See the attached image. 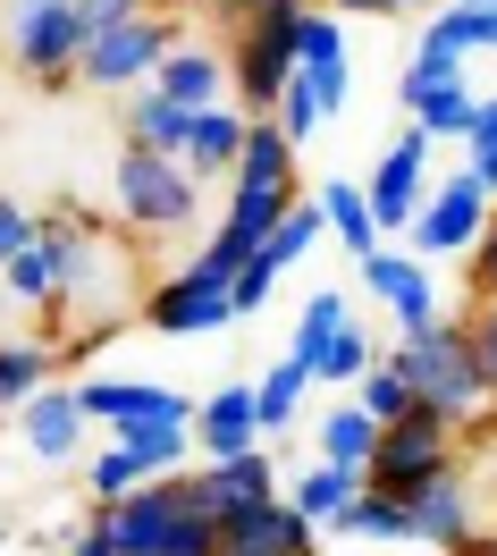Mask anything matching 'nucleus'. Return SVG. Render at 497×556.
Wrapping results in <instances>:
<instances>
[{
  "instance_id": "obj_29",
  "label": "nucleus",
  "mask_w": 497,
  "mask_h": 556,
  "mask_svg": "<svg viewBox=\"0 0 497 556\" xmlns=\"http://www.w3.org/2000/svg\"><path fill=\"white\" fill-rule=\"evenodd\" d=\"M371 447H380V421L362 414V405H329V414H320V464L371 472Z\"/></svg>"
},
{
  "instance_id": "obj_3",
  "label": "nucleus",
  "mask_w": 497,
  "mask_h": 556,
  "mask_svg": "<svg viewBox=\"0 0 497 556\" xmlns=\"http://www.w3.org/2000/svg\"><path fill=\"white\" fill-rule=\"evenodd\" d=\"M85 9L76 0H0V60L26 76V85H76V60H85Z\"/></svg>"
},
{
  "instance_id": "obj_37",
  "label": "nucleus",
  "mask_w": 497,
  "mask_h": 556,
  "mask_svg": "<svg viewBox=\"0 0 497 556\" xmlns=\"http://www.w3.org/2000/svg\"><path fill=\"white\" fill-rule=\"evenodd\" d=\"M270 118H279V127H286V143H295V152H304V143H313L320 127H329V118H320V102H313V85H304V76H295V85H286V93H279V110H270Z\"/></svg>"
},
{
  "instance_id": "obj_47",
  "label": "nucleus",
  "mask_w": 497,
  "mask_h": 556,
  "mask_svg": "<svg viewBox=\"0 0 497 556\" xmlns=\"http://www.w3.org/2000/svg\"><path fill=\"white\" fill-rule=\"evenodd\" d=\"M472 143H497V93H481V118H472V136H463V152Z\"/></svg>"
},
{
  "instance_id": "obj_36",
  "label": "nucleus",
  "mask_w": 497,
  "mask_h": 556,
  "mask_svg": "<svg viewBox=\"0 0 497 556\" xmlns=\"http://www.w3.org/2000/svg\"><path fill=\"white\" fill-rule=\"evenodd\" d=\"M371 363H380V346H371V329H355V320H346V338H337V346L320 354V371H313V380H320V388H355L362 371H371Z\"/></svg>"
},
{
  "instance_id": "obj_15",
  "label": "nucleus",
  "mask_w": 497,
  "mask_h": 556,
  "mask_svg": "<svg viewBox=\"0 0 497 556\" xmlns=\"http://www.w3.org/2000/svg\"><path fill=\"white\" fill-rule=\"evenodd\" d=\"M186 497H194V515H245V506H270V497H286L279 481V464H270V447H253V455H219V464H203V472H186Z\"/></svg>"
},
{
  "instance_id": "obj_27",
  "label": "nucleus",
  "mask_w": 497,
  "mask_h": 556,
  "mask_svg": "<svg viewBox=\"0 0 497 556\" xmlns=\"http://www.w3.org/2000/svg\"><path fill=\"white\" fill-rule=\"evenodd\" d=\"M346 320H355V313H346V295H337V287H313V304L295 313V338H286V354H295L304 371H320V354L346 338Z\"/></svg>"
},
{
  "instance_id": "obj_48",
  "label": "nucleus",
  "mask_w": 497,
  "mask_h": 556,
  "mask_svg": "<svg viewBox=\"0 0 497 556\" xmlns=\"http://www.w3.org/2000/svg\"><path fill=\"white\" fill-rule=\"evenodd\" d=\"M320 9H337V17H388V0H320Z\"/></svg>"
},
{
  "instance_id": "obj_45",
  "label": "nucleus",
  "mask_w": 497,
  "mask_h": 556,
  "mask_svg": "<svg viewBox=\"0 0 497 556\" xmlns=\"http://www.w3.org/2000/svg\"><path fill=\"white\" fill-rule=\"evenodd\" d=\"M186 9H203V17H219V26H245L262 0H186Z\"/></svg>"
},
{
  "instance_id": "obj_46",
  "label": "nucleus",
  "mask_w": 497,
  "mask_h": 556,
  "mask_svg": "<svg viewBox=\"0 0 497 556\" xmlns=\"http://www.w3.org/2000/svg\"><path fill=\"white\" fill-rule=\"evenodd\" d=\"M463 169L481 177V194H497V143H472V152H463Z\"/></svg>"
},
{
  "instance_id": "obj_7",
  "label": "nucleus",
  "mask_w": 497,
  "mask_h": 556,
  "mask_svg": "<svg viewBox=\"0 0 497 556\" xmlns=\"http://www.w3.org/2000/svg\"><path fill=\"white\" fill-rule=\"evenodd\" d=\"M143 320H152L161 338H212V329H228V320H237V270H219L212 253L178 262L169 278L143 287Z\"/></svg>"
},
{
  "instance_id": "obj_16",
  "label": "nucleus",
  "mask_w": 497,
  "mask_h": 556,
  "mask_svg": "<svg viewBox=\"0 0 497 556\" xmlns=\"http://www.w3.org/2000/svg\"><path fill=\"white\" fill-rule=\"evenodd\" d=\"M405 515H413V540H422V548L456 556L463 540H481V506H472V472H463V464L430 472V481L405 497Z\"/></svg>"
},
{
  "instance_id": "obj_41",
  "label": "nucleus",
  "mask_w": 497,
  "mask_h": 556,
  "mask_svg": "<svg viewBox=\"0 0 497 556\" xmlns=\"http://www.w3.org/2000/svg\"><path fill=\"white\" fill-rule=\"evenodd\" d=\"M270 287H279V270H270V262L253 253L245 270H237V320H245V313H262V304H270Z\"/></svg>"
},
{
  "instance_id": "obj_30",
  "label": "nucleus",
  "mask_w": 497,
  "mask_h": 556,
  "mask_svg": "<svg viewBox=\"0 0 497 556\" xmlns=\"http://www.w3.org/2000/svg\"><path fill=\"white\" fill-rule=\"evenodd\" d=\"M329 531L337 540H413V515H405V497H388V489H362Z\"/></svg>"
},
{
  "instance_id": "obj_40",
  "label": "nucleus",
  "mask_w": 497,
  "mask_h": 556,
  "mask_svg": "<svg viewBox=\"0 0 497 556\" xmlns=\"http://www.w3.org/2000/svg\"><path fill=\"white\" fill-rule=\"evenodd\" d=\"M304 76V85H313V102H320V118H337V110H346V85H355V68H346V60H337V68H295Z\"/></svg>"
},
{
  "instance_id": "obj_39",
  "label": "nucleus",
  "mask_w": 497,
  "mask_h": 556,
  "mask_svg": "<svg viewBox=\"0 0 497 556\" xmlns=\"http://www.w3.org/2000/svg\"><path fill=\"white\" fill-rule=\"evenodd\" d=\"M35 211L26 203H9V194H0V270H9V262H17V253H26V244H35Z\"/></svg>"
},
{
  "instance_id": "obj_33",
  "label": "nucleus",
  "mask_w": 497,
  "mask_h": 556,
  "mask_svg": "<svg viewBox=\"0 0 497 556\" xmlns=\"http://www.w3.org/2000/svg\"><path fill=\"white\" fill-rule=\"evenodd\" d=\"M355 405H362L371 421H380V430H388V421H413V414H422V405H413V380L396 371L388 354H380V363H371V371L355 380Z\"/></svg>"
},
{
  "instance_id": "obj_42",
  "label": "nucleus",
  "mask_w": 497,
  "mask_h": 556,
  "mask_svg": "<svg viewBox=\"0 0 497 556\" xmlns=\"http://www.w3.org/2000/svg\"><path fill=\"white\" fill-rule=\"evenodd\" d=\"M463 320H472V346H481V371H489V396H497V295H489V304H472Z\"/></svg>"
},
{
  "instance_id": "obj_12",
  "label": "nucleus",
  "mask_w": 497,
  "mask_h": 556,
  "mask_svg": "<svg viewBox=\"0 0 497 556\" xmlns=\"http://www.w3.org/2000/svg\"><path fill=\"white\" fill-rule=\"evenodd\" d=\"M110 522V548L118 556H169V540L186 531L194 515V497H186V472H161V481H143L136 497H118V506H93Z\"/></svg>"
},
{
  "instance_id": "obj_22",
  "label": "nucleus",
  "mask_w": 497,
  "mask_h": 556,
  "mask_svg": "<svg viewBox=\"0 0 497 556\" xmlns=\"http://www.w3.org/2000/svg\"><path fill=\"white\" fill-rule=\"evenodd\" d=\"M194 118L203 110H178L161 85H143V93H127V143H143V152H169V161H186V143H194Z\"/></svg>"
},
{
  "instance_id": "obj_24",
  "label": "nucleus",
  "mask_w": 497,
  "mask_h": 556,
  "mask_svg": "<svg viewBox=\"0 0 497 556\" xmlns=\"http://www.w3.org/2000/svg\"><path fill=\"white\" fill-rule=\"evenodd\" d=\"M313 194H320V211H329V237L346 244L355 262H371V253H380V219H371V194H362V177H320Z\"/></svg>"
},
{
  "instance_id": "obj_19",
  "label": "nucleus",
  "mask_w": 497,
  "mask_h": 556,
  "mask_svg": "<svg viewBox=\"0 0 497 556\" xmlns=\"http://www.w3.org/2000/svg\"><path fill=\"white\" fill-rule=\"evenodd\" d=\"M219 556H320V548H313V522L286 497H270V506H245V515L219 522Z\"/></svg>"
},
{
  "instance_id": "obj_23",
  "label": "nucleus",
  "mask_w": 497,
  "mask_h": 556,
  "mask_svg": "<svg viewBox=\"0 0 497 556\" xmlns=\"http://www.w3.org/2000/svg\"><path fill=\"white\" fill-rule=\"evenodd\" d=\"M362 489H371V481H362L355 464H313V472H295V481H286V506L313 522V531H329V522L346 515Z\"/></svg>"
},
{
  "instance_id": "obj_17",
  "label": "nucleus",
  "mask_w": 497,
  "mask_h": 556,
  "mask_svg": "<svg viewBox=\"0 0 497 556\" xmlns=\"http://www.w3.org/2000/svg\"><path fill=\"white\" fill-rule=\"evenodd\" d=\"M9 421H17V447L35 455V464H85V430H93V414L76 405V388H42V396H26Z\"/></svg>"
},
{
  "instance_id": "obj_50",
  "label": "nucleus",
  "mask_w": 497,
  "mask_h": 556,
  "mask_svg": "<svg viewBox=\"0 0 497 556\" xmlns=\"http://www.w3.org/2000/svg\"><path fill=\"white\" fill-rule=\"evenodd\" d=\"M396 9H430V0H388V17H396Z\"/></svg>"
},
{
  "instance_id": "obj_51",
  "label": "nucleus",
  "mask_w": 497,
  "mask_h": 556,
  "mask_svg": "<svg viewBox=\"0 0 497 556\" xmlns=\"http://www.w3.org/2000/svg\"><path fill=\"white\" fill-rule=\"evenodd\" d=\"M463 9H497V0H463Z\"/></svg>"
},
{
  "instance_id": "obj_4",
  "label": "nucleus",
  "mask_w": 497,
  "mask_h": 556,
  "mask_svg": "<svg viewBox=\"0 0 497 556\" xmlns=\"http://www.w3.org/2000/svg\"><path fill=\"white\" fill-rule=\"evenodd\" d=\"M110 203H118V219H127L136 237H186L194 211H203V177L186 169V161H169V152L127 143V152L110 161Z\"/></svg>"
},
{
  "instance_id": "obj_9",
  "label": "nucleus",
  "mask_w": 497,
  "mask_h": 556,
  "mask_svg": "<svg viewBox=\"0 0 497 556\" xmlns=\"http://www.w3.org/2000/svg\"><path fill=\"white\" fill-rule=\"evenodd\" d=\"M76 405L93 414V430L127 439V447L161 439V430H194V396H178L161 380H76Z\"/></svg>"
},
{
  "instance_id": "obj_35",
  "label": "nucleus",
  "mask_w": 497,
  "mask_h": 556,
  "mask_svg": "<svg viewBox=\"0 0 497 556\" xmlns=\"http://www.w3.org/2000/svg\"><path fill=\"white\" fill-rule=\"evenodd\" d=\"M346 60V17L337 9H313L304 26H295V68H337Z\"/></svg>"
},
{
  "instance_id": "obj_8",
  "label": "nucleus",
  "mask_w": 497,
  "mask_h": 556,
  "mask_svg": "<svg viewBox=\"0 0 497 556\" xmlns=\"http://www.w3.org/2000/svg\"><path fill=\"white\" fill-rule=\"evenodd\" d=\"M76 237H85V219H68V211H42L35 244L0 270V295H9V313H42L60 320L68 313V287H76Z\"/></svg>"
},
{
  "instance_id": "obj_10",
  "label": "nucleus",
  "mask_w": 497,
  "mask_h": 556,
  "mask_svg": "<svg viewBox=\"0 0 497 556\" xmlns=\"http://www.w3.org/2000/svg\"><path fill=\"white\" fill-rule=\"evenodd\" d=\"M447 464H463V430L438 421V414H413V421H388V430H380L362 481L388 489V497H413V489H422L430 472H447Z\"/></svg>"
},
{
  "instance_id": "obj_2",
  "label": "nucleus",
  "mask_w": 497,
  "mask_h": 556,
  "mask_svg": "<svg viewBox=\"0 0 497 556\" xmlns=\"http://www.w3.org/2000/svg\"><path fill=\"white\" fill-rule=\"evenodd\" d=\"M388 363L413 380V405L438 421H456V430H481L497 414L489 396V371H481V346H472V320L463 313H438L430 329H405L388 346Z\"/></svg>"
},
{
  "instance_id": "obj_32",
  "label": "nucleus",
  "mask_w": 497,
  "mask_h": 556,
  "mask_svg": "<svg viewBox=\"0 0 497 556\" xmlns=\"http://www.w3.org/2000/svg\"><path fill=\"white\" fill-rule=\"evenodd\" d=\"M413 127H430L438 143H463L472 136V118H481V85H447V93H422V102L405 110Z\"/></svg>"
},
{
  "instance_id": "obj_31",
  "label": "nucleus",
  "mask_w": 497,
  "mask_h": 556,
  "mask_svg": "<svg viewBox=\"0 0 497 556\" xmlns=\"http://www.w3.org/2000/svg\"><path fill=\"white\" fill-rule=\"evenodd\" d=\"M143 481H152V472H143V455L127 447V439H110L102 455H85V497H93V506H118V497H136Z\"/></svg>"
},
{
  "instance_id": "obj_11",
  "label": "nucleus",
  "mask_w": 497,
  "mask_h": 556,
  "mask_svg": "<svg viewBox=\"0 0 497 556\" xmlns=\"http://www.w3.org/2000/svg\"><path fill=\"white\" fill-rule=\"evenodd\" d=\"M489 211H497V194H481V177H472V169H447L438 186H430L422 219H413L405 237H413L422 262H463V253L481 244V228H489Z\"/></svg>"
},
{
  "instance_id": "obj_43",
  "label": "nucleus",
  "mask_w": 497,
  "mask_h": 556,
  "mask_svg": "<svg viewBox=\"0 0 497 556\" xmlns=\"http://www.w3.org/2000/svg\"><path fill=\"white\" fill-rule=\"evenodd\" d=\"M68 556H118V548H110V522H102V515H85V522L68 531Z\"/></svg>"
},
{
  "instance_id": "obj_13",
  "label": "nucleus",
  "mask_w": 497,
  "mask_h": 556,
  "mask_svg": "<svg viewBox=\"0 0 497 556\" xmlns=\"http://www.w3.org/2000/svg\"><path fill=\"white\" fill-rule=\"evenodd\" d=\"M430 152H438V136H430V127H405V136L380 152V169L362 177V194H371V219H380V237L422 219L430 186H438V177H430Z\"/></svg>"
},
{
  "instance_id": "obj_52",
  "label": "nucleus",
  "mask_w": 497,
  "mask_h": 556,
  "mask_svg": "<svg viewBox=\"0 0 497 556\" xmlns=\"http://www.w3.org/2000/svg\"><path fill=\"white\" fill-rule=\"evenodd\" d=\"M0 304H9V295H0Z\"/></svg>"
},
{
  "instance_id": "obj_44",
  "label": "nucleus",
  "mask_w": 497,
  "mask_h": 556,
  "mask_svg": "<svg viewBox=\"0 0 497 556\" xmlns=\"http://www.w3.org/2000/svg\"><path fill=\"white\" fill-rule=\"evenodd\" d=\"M85 9V26L102 35V26H118V17H136V9H152V0H76Z\"/></svg>"
},
{
  "instance_id": "obj_5",
  "label": "nucleus",
  "mask_w": 497,
  "mask_h": 556,
  "mask_svg": "<svg viewBox=\"0 0 497 556\" xmlns=\"http://www.w3.org/2000/svg\"><path fill=\"white\" fill-rule=\"evenodd\" d=\"M320 0H262L245 26L228 35V68H237V110L270 118L279 93L295 85V26L313 17Z\"/></svg>"
},
{
  "instance_id": "obj_28",
  "label": "nucleus",
  "mask_w": 497,
  "mask_h": 556,
  "mask_svg": "<svg viewBox=\"0 0 497 556\" xmlns=\"http://www.w3.org/2000/svg\"><path fill=\"white\" fill-rule=\"evenodd\" d=\"M253 396H262V430L279 439V430H295V421H313L304 414V396H313V371L295 363V354H279L262 380H253Z\"/></svg>"
},
{
  "instance_id": "obj_26",
  "label": "nucleus",
  "mask_w": 497,
  "mask_h": 556,
  "mask_svg": "<svg viewBox=\"0 0 497 556\" xmlns=\"http://www.w3.org/2000/svg\"><path fill=\"white\" fill-rule=\"evenodd\" d=\"M422 42H430V51H463V60H497V9H463V0H447V9H430Z\"/></svg>"
},
{
  "instance_id": "obj_21",
  "label": "nucleus",
  "mask_w": 497,
  "mask_h": 556,
  "mask_svg": "<svg viewBox=\"0 0 497 556\" xmlns=\"http://www.w3.org/2000/svg\"><path fill=\"white\" fill-rule=\"evenodd\" d=\"M245 136H253V110H237V102L203 110V118H194V143H186V169L194 177H237Z\"/></svg>"
},
{
  "instance_id": "obj_38",
  "label": "nucleus",
  "mask_w": 497,
  "mask_h": 556,
  "mask_svg": "<svg viewBox=\"0 0 497 556\" xmlns=\"http://www.w3.org/2000/svg\"><path fill=\"white\" fill-rule=\"evenodd\" d=\"M463 287H472V304L497 295V211H489V228H481V244L463 253Z\"/></svg>"
},
{
  "instance_id": "obj_18",
  "label": "nucleus",
  "mask_w": 497,
  "mask_h": 556,
  "mask_svg": "<svg viewBox=\"0 0 497 556\" xmlns=\"http://www.w3.org/2000/svg\"><path fill=\"white\" fill-rule=\"evenodd\" d=\"M262 439H270V430H262V396H253V380H228V388H212V396L194 405V447L212 455V464H219V455H253Z\"/></svg>"
},
{
  "instance_id": "obj_34",
  "label": "nucleus",
  "mask_w": 497,
  "mask_h": 556,
  "mask_svg": "<svg viewBox=\"0 0 497 556\" xmlns=\"http://www.w3.org/2000/svg\"><path fill=\"white\" fill-rule=\"evenodd\" d=\"M320 237H329V211H320V194H313V203H295V211L279 219V228H270L262 262H270V270H295V262H304V253H313Z\"/></svg>"
},
{
  "instance_id": "obj_6",
  "label": "nucleus",
  "mask_w": 497,
  "mask_h": 556,
  "mask_svg": "<svg viewBox=\"0 0 497 556\" xmlns=\"http://www.w3.org/2000/svg\"><path fill=\"white\" fill-rule=\"evenodd\" d=\"M178 42H186V17H178V9H136V17H118V26H102V35L85 42L76 85H93V93H143Z\"/></svg>"
},
{
  "instance_id": "obj_14",
  "label": "nucleus",
  "mask_w": 497,
  "mask_h": 556,
  "mask_svg": "<svg viewBox=\"0 0 497 556\" xmlns=\"http://www.w3.org/2000/svg\"><path fill=\"white\" fill-rule=\"evenodd\" d=\"M355 278H362V295H371V304L396 320V338H405V329H430V320L447 313V295H438V278H430L422 253H396V244H380L371 262H355Z\"/></svg>"
},
{
  "instance_id": "obj_20",
  "label": "nucleus",
  "mask_w": 497,
  "mask_h": 556,
  "mask_svg": "<svg viewBox=\"0 0 497 556\" xmlns=\"http://www.w3.org/2000/svg\"><path fill=\"white\" fill-rule=\"evenodd\" d=\"M161 93L178 110H219L237 102V68H228V51H212V42H178L169 60H161V76H152Z\"/></svg>"
},
{
  "instance_id": "obj_25",
  "label": "nucleus",
  "mask_w": 497,
  "mask_h": 556,
  "mask_svg": "<svg viewBox=\"0 0 497 556\" xmlns=\"http://www.w3.org/2000/svg\"><path fill=\"white\" fill-rule=\"evenodd\" d=\"M60 371V346L51 338H0V414H17L26 396H42Z\"/></svg>"
},
{
  "instance_id": "obj_49",
  "label": "nucleus",
  "mask_w": 497,
  "mask_h": 556,
  "mask_svg": "<svg viewBox=\"0 0 497 556\" xmlns=\"http://www.w3.org/2000/svg\"><path fill=\"white\" fill-rule=\"evenodd\" d=\"M456 556H497V540H489V531H481V540H463Z\"/></svg>"
},
{
  "instance_id": "obj_1",
  "label": "nucleus",
  "mask_w": 497,
  "mask_h": 556,
  "mask_svg": "<svg viewBox=\"0 0 497 556\" xmlns=\"http://www.w3.org/2000/svg\"><path fill=\"white\" fill-rule=\"evenodd\" d=\"M295 203H304V186H295V143H286L279 118H253L245 161H237V177H228V219H219V237L203 244V253H212L219 270H245Z\"/></svg>"
}]
</instances>
